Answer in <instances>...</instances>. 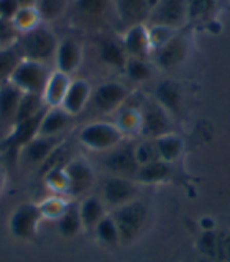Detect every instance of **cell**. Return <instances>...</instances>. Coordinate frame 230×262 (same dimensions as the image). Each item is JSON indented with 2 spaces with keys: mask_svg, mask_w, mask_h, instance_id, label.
Masks as SVG:
<instances>
[{
  "mask_svg": "<svg viewBox=\"0 0 230 262\" xmlns=\"http://www.w3.org/2000/svg\"><path fill=\"white\" fill-rule=\"evenodd\" d=\"M155 0H113L115 11L126 29L139 24H148Z\"/></svg>",
  "mask_w": 230,
  "mask_h": 262,
  "instance_id": "5bb4252c",
  "label": "cell"
},
{
  "mask_svg": "<svg viewBox=\"0 0 230 262\" xmlns=\"http://www.w3.org/2000/svg\"><path fill=\"white\" fill-rule=\"evenodd\" d=\"M52 71L49 64L33 61L22 58L21 63L16 66L13 74L10 77V83L17 86L22 93H32V94H41L46 88Z\"/></svg>",
  "mask_w": 230,
  "mask_h": 262,
  "instance_id": "277c9868",
  "label": "cell"
},
{
  "mask_svg": "<svg viewBox=\"0 0 230 262\" xmlns=\"http://www.w3.org/2000/svg\"><path fill=\"white\" fill-rule=\"evenodd\" d=\"M199 262H221V260H216V259H208V257H200Z\"/></svg>",
  "mask_w": 230,
  "mask_h": 262,
  "instance_id": "681fc988",
  "label": "cell"
},
{
  "mask_svg": "<svg viewBox=\"0 0 230 262\" xmlns=\"http://www.w3.org/2000/svg\"><path fill=\"white\" fill-rule=\"evenodd\" d=\"M46 110H43L41 113H38L33 118H29V120H26V121L14 123L11 132L2 141H0V152H2L7 163L16 162V159L21 156V151L24 149L33 138L38 137L40 126H41V121H43V116H44Z\"/></svg>",
  "mask_w": 230,
  "mask_h": 262,
  "instance_id": "3957f363",
  "label": "cell"
},
{
  "mask_svg": "<svg viewBox=\"0 0 230 262\" xmlns=\"http://www.w3.org/2000/svg\"><path fill=\"white\" fill-rule=\"evenodd\" d=\"M219 232L215 231H203L197 241V248L202 257L216 259L219 260Z\"/></svg>",
  "mask_w": 230,
  "mask_h": 262,
  "instance_id": "74e56055",
  "label": "cell"
},
{
  "mask_svg": "<svg viewBox=\"0 0 230 262\" xmlns=\"http://www.w3.org/2000/svg\"><path fill=\"white\" fill-rule=\"evenodd\" d=\"M123 47L129 58H150V42H148V27L147 24H139L126 29L122 38Z\"/></svg>",
  "mask_w": 230,
  "mask_h": 262,
  "instance_id": "e0dca14e",
  "label": "cell"
},
{
  "mask_svg": "<svg viewBox=\"0 0 230 262\" xmlns=\"http://www.w3.org/2000/svg\"><path fill=\"white\" fill-rule=\"evenodd\" d=\"M70 83H71L70 76H66V74L60 73V71L54 69L48 83H46L44 91H43L44 104L49 108L60 107L65 99V94H66L68 88H70Z\"/></svg>",
  "mask_w": 230,
  "mask_h": 262,
  "instance_id": "7402d4cb",
  "label": "cell"
},
{
  "mask_svg": "<svg viewBox=\"0 0 230 262\" xmlns=\"http://www.w3.org/2000/svg\"><path fill=\"white\" fill-rule=\"evenodd\" d=\"M141 185L134 179L110 176L104 181L103 185V201L110 207H122L131 201L139 200Z\"/></svg>",
  "mask_w": 230,
  "mask_h": 262,
  "instance_id": "8fae6325",
  "label": "cell"
},
{
  "mask_svg": "<svg viewBox=\"0 0 230 262\" xmlns=\"http://www.w3.org/2000/svg\"><path fill=\"white\" fill-rule=\"evenodd\" d=\"M65 141L63 135L59 137H36L33 138L29 145L21 151V156L26 162H29L30 165H43L62 143Z\"/></svg>",
  "mask_w": 230,
  "mask_h": 262,
  "instance_id": "2e32d148",
  "label": "cell"
},
{
  "mask_svg": "<svg viewBox=\"0 0 230 262\" xmlns=\"http://www.w3.org/2000/svg\"><path fill=\"white\" fill-rule=\"evenodd\" d=\"M170 116H178L181 110V85L175 80H163L155 88V98Z\"/></svg>",
  "mask_w": 230,
  "mask_h": 262,
  "instance_id": "d6986e66",
  "label": "cell"
},
{
  "mask_svg": "<svg viewBox=\"0 0 230 262\" xmlns=\"http://www.w3.org/2000/svg\"><path fill=\"white\" fill-rule=\"evenodd\" d=\"M19 4V7H35L36 5V0H16Z\"/></svg>",
  "mask_w": 230,
  "mask_h": 262,
  "instance_id": "c3c4849f",
  "label": "cell"
},
{
  "mask_svg": "<svg viewBox=\"0 0 230 262\" xmlns=\"http://www.w3.org/2000/svg\"><path fill=\"white\" fill-rule=\"evenodd\" d=\"M142 115V130L141 137L156 140L163 135L172 134V116L161 107L155 99H147L139 107Z\"/></svg>",
  "mask_w": 230,
  "mask_h": 262,
  "instance_id": "8992f818",
  "label": "cell"
},
{
  "mask_svg": "<svg viewBox=\"0 0 230 262\" xmlns=\"http://www.w3.org/2000/svg\"><path fill=\"white\" fill-rule=\"evenodd\" d=\"M110 7V0H76V8L87 16H103Z\"/></svg>",
  "mask_w": 230,
  "mask_h": 262,
  "instance_id": "b9f144b4",
  "label": "cell"
},
{
  "mask_svg": "<svg viewBox=\"0 0 230 262\" xmlns=\"http://www.w3.org/2000/svg\"><path fill=\"white\" fill-rule=\"evenodd\" d=\"M100 58L107 66L117 68V69H125L129 57L125 51L122 39L119 41V39H113V38H104L100 42Z\"/></svg>",
  "mask_w": 230,
  "mask_h": 262,
  "instance_id": "4316f807",
  "label": "cell"
},
{
  "mask_svg": "<svg viewBox=\"0 0 230 262\" xmlns=\"http://www.w3.org/2000/svg\"><path fill=\"white\" fill-rule=\"evenodd\" d=\"M46 108H48V105L44 104V99H43L41 94L24 93V96H22V99L19 102V107H17V113H16V118H14V123L26 121V120H29V118L36 116L38 113H41Z\"/></svg>",
  "mask_w": 230,
  "mask_h": 262,
  "instance_id": "4dcf8cb0",
  "label": "cell"
},
{
  "mask_svg": "<svg viewBox=\"0 0 230 262\" xmlns=\"http://www.w3.org/2000/svg\"><path fill=\"white\" fill-rule=\"evenodd\" d=\"M19 8L21 7L16 0H0V19L11 20Z\"/></svg>",
  "mask_w": 230,
  "mask_h": 262,
  "instance_id": "ee69618b",
  "label": "cell"
},
{
  "mask_svg": "<svg viewBox=\"0 0 230 262\" xmlns=\"http://www.w3.org/2000/svg\"><path fill=\"white\" fill-rule=\"evenodd\" d=\"M219 260L230 262V231L219 232Z\"/></svg>",
  "mask_w": 230,
  "mask_h": 262,
  "instance_id": "f6af8a7d",
  "label": "cell"
},
{
  "mask_svg": "<svg viewBox=\"0 0 230 262\" xmlns=\"http://www.w3.org/2000/svg\"><path fill=\"white\" fill-rule=\"evenodd\" d=\"M43 217L38 204L33 203H26L21 204L10 217V234L17 241H33L36 234H38V228L41 223Z\"/></svg>",
  "mask_w": 230,
  "mask_h": 262,
  "instance_id": "52a82bcc",
  "label": "cell"
},
{
  "mask_svg": "<svg viewBox=\"0 0 230 262\" xmlns=\"http://www.w3.org/2000/svg\"><path fill=\"white\" fill-rule=\"evenodd\" d=\"M147 27H148V42H150L151 55L156 51H159L161 47H164L178 32V30L167 27V26H159V24H150V26H147Z\"/></svg>",
  "mask_w": 230,
  "mask_h": 262,
  "instance_id": "8d00e7d4",
  "label": "cell"
},
{
  "mask_svg": "<svg viewBox=\"0 0 230 262\" xmlns=\"http://www.w3.org/2000/svg\"><path fill=\"white\" fill-rule=\"evenodd\" d=\"M73 116L66 113L62 107L48 108L43 116L40 126V137H59L63 135L65 129L71 124Z\"/></svg>",
  "mask_w": 230,
  "mask_h": 262,
  "instance_id": "44dd1931",
  "label": "cell"
},
{
  "mask_svg": "<svg viewBox=\"0 0 230 262\" xmlns=\"http://www.w3.org/2000/svg\"><path fill=\"white\" fill-rule=\"evenodd\" d=\"M123 71L131 82H145L153 76V63L150 58H128Z\"/></svg>",
  "mask_w": 230,
  "mask_h": 262,
  "instance_id": "1f68e13d",
  "label": "cell"
},
{
  "mask_svg": "<svg viewBox=\"0 0 230 262\" xmlns=\"http://www.w3.org/2000/svg\"><path fill=\"white\" fill-rule=\"evenodd\" d=\"M200 226H202V231H215V222L210 219V217H205V219H202L200 220Z\"/></svg>",
  "mask_w": 230,
  "mask_h": 262,
  "instance_id": "7dc6e473",
  "label": "cell"
},
{
  "mask_svg": "<svg viewBox=\"0 0 230 262\" xmlns=\"http://www.w3.org/2000/svg\"><path fill=\"white\" fill-rule=\"evenodd\" d=\"M11 24L19 35H24L43 26V20L36 7H21L11 19Z\"/></svg>",
  "mask_w": 230,
  "mask_h": 262,
  "instance_id": "f546056e",
  "label": "cell"
},
{
  "mask_svg": "<svg viewBox=\"0 0 230 262\" xmlns=\"http://www.w3.org/2000/svg\"><path fill=\"white\" fill-rule=\"evenodd\" d=\"M22 96H24V93L13 83L5 82L0 85V121L11 124L14 123Z\"/></svg>",
  "mask_w": 230,
  "mask_h": 262,
  "instance_id": "cb8c5ba5",
  "label": "cell"
},
{
  "mask_svg": "<svg viewBox=\"0 0 230 262\" xmlns=\"http://www.w3.org/2000/svg\"><path fill=\"white\" fill-rule=\"evenodd\" d=\"M188 26H210L219 11V0H186Z\"/></svg>",
  "mask_w": 230,
  "mask_h": 262,
  "instance_id": "ffe728a7",
  "label": "cell"
},
{
  "mask_svg": "<svg viewBox=\"0 0 230 262\" xmlns=\"http://www.w3.org/2000/svg\"><path fill=\"white\" fill-rule=\"evenodd\" d=\"M16 47L19 49L22 58L49 64L55 58L59 39L55 38L52 30L40 26L38 29L29 33L21 35L16 42Z\"/></svg>",
  "mask_w": 230,
  "mask_h": 262,
  "instance_id": "6da1fadb",
  "label": "cell"
},
{
  "mask_svg": "<svg viewBox=\"0 0 230 262\" xmlns=\"http://www.w3.org/2000/svg\"><path fill=\"white\" fill-rule=\"evenodd\" d=\"M79 213L85 231H95L97 225L107 215L106 204L98 196H87L79 204Z\"/></svg>",
  "mask_w": 230,
  "mask_h": 262,
  "instance_id": "d4e9b609",
  "label": "cell"
},
{
  "mask_svg": "<svg viewBox=\"0 0 230 262\" xmlns=\"http://www.w3.org/2000/svg\"><path fill=\"white\" fill-rule=\"evenodd\" d=\"M115 126L123 134V137H137L142 130V115L139 107H122L119 112H115Z\"/></svg>",
  "mask_w": 230,
  "mask_h": 262,
  "instance_id": "484cf974",
  "label": "cell"
},
{
  "mask_svg": "<svg viewBox=\"0 0 230 262\" xmlns=\"http://www.w3.org/2000/svg\"><path fill=\"white\" fill-rule=\"evenodd\" d=\"M82 46L78 41L71 38L59 41V47L54 58L55 69L66 76H71L79 69L82 63Z\"/></svg>",
  "mask_w": 230,
  "mask_h": 262,
  "instance_id": "9a60e30c",
  "label": "cell"
},
{
  "mask_svg": "<svg viewBox=\"0 0 230 262\" xmlns=\"http://www.w3.org/2000/svg\"><path fill=\"white\" fill-rule=\"evenodd\" d=\"M134 146L136 145H132V143L122 141L119 146L107 151L104 157V168L112 176L134 179L141 168L134 156Z\"/></svg>",
  "mask_w": 230,
  "mask_h": 262,
  "instance_id": "30bf717a",
  "label": "cell"
},
{
  "mask_svg": "<svg viewBox=\"0 0 230 262\" xmlns=\"http://www.w3.org/2000/svg\"><path fill=\"white\" fill-rule=\"evenodd\" d=\"M155 143L159 152V159L167 163L177 162L181 157L183 151H185V143H183L181 137L174 132L156 138Z\"/></svg>",
  "mask_w": 230,
  "mask_h": 262,
  "instance_id": "83f0119b",
  "label": "cell"
},
{
  "mask_svg": "<svg viewBox=\"0 0 230 262\" xmlns=\"http://www.w3.org/2000/svg\"><path fill=\"white\" fill-rule=\"evenodd\" d=\"M129 98V90L119 82H106L91 93L93 107L101 113L119 112Z\"/></svg>",
  "mask_w": 230,
  "mask_h": 262,
  "instance_id": "7c38bea8",
  "label": "cell"
},
{
  "mask_svg": "<svg viewBox=\"0 0 230 262\" xmlns=\"http://www.w3.org/2000/svg\"><path fill=\"white\" fill-rule=\"evenodd\" d=\"M123 134L113 123L97 121L87 124L79 132L81 145L90 151H110L123 141Z\"/></svg>",
  "mask_w": 230,
  "mask_h": 262,
  "instance_id": "5b68a950",
  "label": "cell"
},
{
  "mask_svg": "<svg viewBox=\"0 0 230 262\" xmlns=\"http://www.w3.org/2000/svg\"><path fill=\"white\" fill-rule=\"evenodd\" d=\"M172 174H174L172 163L158 160L155 163L141 166L134 181L139 185H159L167 182L172 178Z\"/></svg>",
  "mask_w": 230,
  "mask_h": 262,
  "instance_id": "603a6c76",
  "label": "cell"
},
{
  "mask_svg": "<svg viewBox=\"0 0 230 262\" xmlns=\"http://www.w3.org/2000/svg\"><path fill=\"white\" fill-rule=\"evenodd\" d=\"M73 157H71V151H70V146H68V143L63 141L62 145L46 159V162L40 166V173L44 174L46 171H49L52 168H60V166H66V163L70 162Z\"/></svg>",
  "mask_w": 230,
  "mask_h": 262,
  "instance_id": "60d3db41",
  "label": "cell"
},
{
  "mask_svg": "<svg viewBox=\"0 0 230 262\" xmlns=\"http://www.w3.org/2000/svg\"><path fill=\"white\" fill-rule=\"evenodd\" d=\"M191 55V38L188 33L178 30L175 36L159 51L151 55V61L159 69H174L185 63Z\"/></svg>",
  "mask_w": 230,
  "mask_h": 262,
  "instance_id": "ba28073f",
  "label": "cell"
},
{
  "mask_svg": "<svg viewBox=\"0 0 230 262\" xmlns=\"http://www.w3.org/2000/svg\"><path fill=\"white\" fill-rule=\"evenodd\" d=\"M36 10L43 22H51L62 17L66 11V0H36Z\"/></svg>",
  "mask_w": 230,
  "mask_h": 262,
  "instance_id": "f35d334b",
  "label": "cell"
},
{
  "mask_svg": "<svg viewBox=\"0 0 230 262\" xmlns=\"http://www.w3.org/2000/svg\"><path fill=\"white\" fill-rule=\"evenodd\" d=\"M90 99H91V85L85 79H74L71 80L70 88H68L60 107L71 116H76L87 107Z\"/></svg>",
  "mask_w": 230,
  "mask_h": 262,
  "instance_id": "ac0fdd59",
  "label": "cell"
},
{
  "mask_svg": "<svg viewBox=\"0 0 230 262\" xmlns=\"http://www.w3.org/2000/svg\"><path fill=\"white\" fill-rule=\"evenodd\" d=\"M43 181L46 187L57 195H68V192H70V179H68L65 166L46 171L43 174Z\"/></svg>",
  "mask_w": 230,
  "mask_h": 262,
  "instance_id": "836d02e7",
  "label": "cell"
},
{
  "mask_svg": "<svg viewBox=\"0 0 230 262\" xmlns=\"http://www.w3.org/2000/svg\"><path fill=\"white\" fill-rule=\"evenodd\" d=\"M134 156L139 166H145L161 160L155 140H148V138H144L141 143H137L134 146Z\"/></svg>",
  "mask_w": 230,
  "mask_h": 262,
  "instance_id": "ab89813d",
  "label": "cell"
},
{
  "mask_svg": "<svg viewBox=\"0 0 230 262\" xmlns=\"http://www.w3.org/2000/svg\"><path fill=\"white\" fill-rule=\"evenodd\" d=\"M19 33L14 29V26L11 24V20H5L0 19V51L2 49H8V47L16 46L17 39H19Z\"/></svg>",
  "mask_w": 230,
  "mask_h": 262,
  "instance_id": "7bdbcfd3",
  "label": "cell"
},
{
  "mask_svg": "<svg viewBox=\"0 0 230 262\" xmlns=\"http://www.w3.org/2000/svg\"><path fill=\"white\" fill-rule=\"evenodd\" d=\"M68 179H70V192L68 196H81L87 193L90 187L95 184V171L91 168V165L82 159L74 157L65 166Z\"/></svg>",
  "mask_w": 230,
  "mask_h": 262,
  "instance_id": "4fadbf2b",
  "label": "cell"
},
{
  "mask_svg": "<svg viewBox=\"0 0 230 262\" xmlns=\"http://www.w3.org/2000/svg\"><path fill=\"white\" fill-rule=\"evenodd\" d=\"M95 234L98 237V241L107 247H115L120 244V232L119 228L115 225L112 215H107L97 225L95 228Z\"/></svg>",
  "mask_w": 230,
  "mask_h": 262,
  "instance_id": "d590c367",
  "label": "cell"
},
{
  "mask_svg": "<svg viewBox=\"0 0 230 262\" xmlns=\"http://www.w3.org/2000/svg\"><path fill=\"white\" fill-rule=\"evenodd\" d=\"M148 24H159L175 30L185 29L188 26L186 0H155Z\"/></svg>",
  "mask_w": 230,
  "mask_h": 262,
  "instance_id": "9c48e42d",
  "label": "cell"
},
{
  "mask_svg": "<svg viewBox=\"0 0 230 262\" xmlns=\"http://www.w3.org/2000/svg\"><path fill=\"white\" fill-rule=\"evenodd\" d=\"M22 55L16 46L0 51V85L10 80L13 71L21 63Z\"/></svg>",
  "mask_w": 230,
  "mask_h": 262,
  "instance_id": "e575fe53",
  "label": "cell"
},
{
  "mask_svg": "<svg viewBox=\"0 0 230 262\" xmlns=\"http://www.w3.org/2000/svg\"><path fill=\"white\" fill-rule=\"evenodd\" d=\"M68 206H70V201L65 200L60 195L48 196L38 204L41 217L46 219V220H54V222H59L62 219V215L68 209Z\"/></svg>",
  "mask_w": 230,
  "mask_h": 262,
  "instance_id": "d6a6232c",
  "label": "cell"
},
{
  "mask_svg": "<svg viewBox=\"0 0 230 262\" xmlns=\"http://www.w3.org/2000/svg\"><path fill=\"white\" fill-rule=\"evenodd\" d=\"M57 228L62 237L65 239H73L81 231H84L81 213H79V206L73 201H70L66 212L62 215V219L57 222Z\"/></svg>",
  "mask_w": 230,
  "mask_h": 262,
  "instance_id": "f1b7e54d",
  "label": "cell"
},
{
  "mask_svg": "<svg viewBox=\"0 0 230 262\" xmlns=\"http://www.w3.org/2000/svg\"><path fill=\"white\" fill-rule=\"evenodd\" d=\"M5 187H7V166L0 160V198H2L5 192Z\"/></svg>",
  "mask_w": 230,
  "mask_h": 262,
  "instance_id": "bcb514c9",
  "label": "cell"
},
{
  "mask_svg": "<svg viewBox=\"0 0 230 262\" xmlns=\"http://www.w3.org/2000/svg\"><path fill=\"white\" fill-rule=\"evenodd\" d=\"M120 232V244H132L148 223V207L141 200L131 201L122 207H117L112 213Z\"/></svg>",
  "mask_w": 230,
  "mask_h": 262,
  "instance_id": "7a4b0ae2",
  "label": "cell"
}]
</instances>
